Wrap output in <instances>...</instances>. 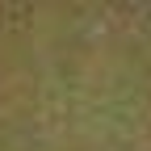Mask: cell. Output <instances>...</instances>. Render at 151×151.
Returning <instances> with one entry per match:
<instances>
[{
	"instance_id": "1",
	"label": "cell",
	"mask_w": 151,
	"mask_h": 151,
	"mask_svg": "<svg viewBox=\"0 0 151 151\" xmlns=\"http://www.w3.org/2000/svg\"><path fill=\"white\" fill-rule=\"evenodd\" d=\"M151 0H0V151H147Z\"/></svg>"
}]
</instances>
